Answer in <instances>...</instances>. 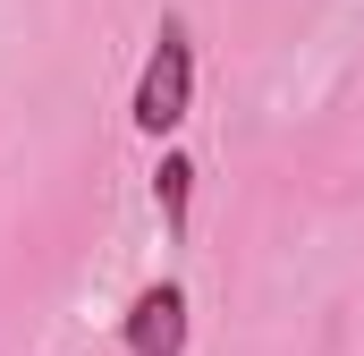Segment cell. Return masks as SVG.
I'll list each match as a JSON object with an SVG mask.
<instances>
[{"mask_svg":"<svg viewBox=\"0 0 364 356\" xmlns=\"http://www.w3.org/2000/svg\"><path fill=\"white\" fill-rule=\"evenodd\" d=\"M186 102H195V34H186V17H161V34H153V51H144V77H136L127 119L161 145V136L186 119Z\"/></svg>","mask_w":364,"mask_h":356,"instance_id":"6da1fadb","label":"cell"},{"mask_svg":"<svg viewBox=\"0 0 364 356\" xmlns=\"http://www.w3.org/2000/svg\"><path fill=\"white\" fill-rule=\"evenodd\" d=\"M153 204H161V221L170 229H186V204H195V162H186L178 145L161 153V170H153Z\"/></svg>","mask_w":364,"mask_h":356,"instance_id":"3957f363","label":"cell"},{"mask_svg":"<svg viewBox=\"0 0 364 356\" xmlns=\"http://www.w3.org/2000/svg\"><path fill=\"white\" fill-rule=\"evenodd\" d=\"M127 356H186V288L153 280L127 305Z\"/></svg>","mask_w":364,"mask_h":356,"instance_id":"7a4b0ae2","label":"cell"}]
</instances>
